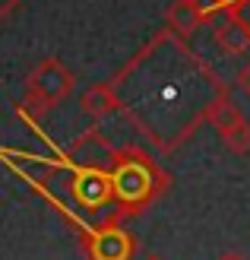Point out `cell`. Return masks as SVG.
Here are the masks:
<instances>
[{"instance_id": "cell-1", "label": "cell", "mask_w": 250, "mask_h": 260, "mask_svg": "<svg viewBox=\"0 0 250 260\" xmlns=\"http://www.w3.org/2000/svg\"><path fill=\"white\" fill-rule=\"evenodd\" d=\"M108 83L117 95V111L165 155L187 143L196 127L206 124L212 102L228 92L225 80L168 29Z\"/></svg>"}, {"instance_id": "cell-2", "label": "cell", "mask_w": 250, "mask_h": 260, "mask_svg": "<svg viewBox=\"0 0 250 260\" xmlns=\"http://www.w3.org/2000/svg\"><path fill=\"white\" fill-rule=\"evenodd\" d=\"M108 175H111V193H114V213L121 222L130 216L146 213L171 187L168 172L162 165H155V159L139 146L114 149L108 162Z\"/></svg>"}, {"instance_id": "cell-3", "label": "cell", "mask_w": 250, "mask_h": 260, "mask_svg": "<svg viewBox=\"0 0 250 260\" xmlns=\"http://www.w3.org/2000/svg\"><path fill=\"white\" fill-rule=\"evenodd\" d=\"M73 86H76V76L63 60L57 57L38 60L32 73L25 76V99L19 105V118H29V124H38L42 114H48L73 92Z\"/></svg>"}, {"instance_id": "cell-4", "label": "cell", "mask_w": 250, "mask_h": 260, "mask_svg": "<svg viewBox=\"0 0 250 260\" xmlns=\"http://www.w3.org/2000/svg\"><path fill=\"white\" fill-rule=\"evenodd\" d=\"M80 251L86 260H133L136 257V238L127 232L124 222H101L76 232Z\"/></svg>"}, {"instance_id": "cell-5", "label": "cell", "mask_w": 250, "mask_h": 260, "mask_svg": "<svg viewBox=\"0 0 250 260\" xmlns=\"http://www.w3.org/2000/svg\"><path fill=\"white\" fill-rule=\"evenodd\" d=\"M216 45L225 51L228 57H244L250 51V22L241 16V13H219L216 16V29H212Z\"/></svg>"}, {"instance_id": "cell-6", "label": "cell", "mask_w": 250, "mask_h": 260, "mask_svg": "<svg viewBox=\"0 0 250 260\" xmlns=\"http://www.w3.org/2000/svg\"><path fill=\"white\" fill-rule=\"evenodd\" d=\"M203 22H206V16H203V10H200L196 0H174V4L165 10V29L174 32L177 38H184V42H187Z\"/></svg>"}, {"instance_id": "cell-7", "label": "cell", "mask_w": 250, "mask_h": 260, "mask_svg": "<svg viewBox=\"0 0 250 260\" xmlns=\"http://www.w3.org/2000/svg\"><path fill=\"white\" fill-rule=\"evenodd\" d=\"M80 105H83V111L89 114L92 124H101L104 118L117 114V95H114L111 83H95V86H89L86 92H83Z\"/></svg>"}, {"instance_id": "cell-8", "label": "cell", "mask_w": 250, "mask_h": 260, "mask_svg": "<svg viewBox=\"0 0 250 260\" xmlns=\"http://www.w3.org/2000/svg\"><path fill=\"white\" fill-rule=\"evenodd\" d=\"M241 118H244V114H241V108H238V105H234V99H231L228 92H225V95H219V99L212 102V108L206 111V124H212L219 137L225 134V130H231Z\"/></svg>"}, {"instance_id": "cell-9", "label": "cell", "mask_w": 250, "mask_h": 260, "mask_svg": "<svg viewBox=\"0 0 250 260\" xmlns=\"http://www.w3.org/2000/svg\"><path fill=\"white\" fill-rule=\"evenodd\" d=\"M222 143H225L234 155H250V121L241 118L231 130H225V134H222Z\"/></svg>"}, {"instance_id": "cell-10", "label": "cell", "mask_w": 250, "mask_h": 260, "mask_svg": "<svg viewBox=\"0 0 250 260\" xmlns=\"http://www.w3.org/2000/svg\"><path fill=\"white\" fill-rule=\"evenodd\" d=\"M234 83H238V89H241V92L250 99V60H247L244 67L238 70V76H234Z\"/></svg>"}, {"instance_id": "cell-11", "label": "cell", "mask_w": 250, "mask_h": 260, "mask_svg": "<svg viewBox=\"0 0 250 260\" xmlns=\"http://www.w3.org/2000/svg\"><path fill=\"white\" fill-rule=\"evenodd\" d=\"M16 7H19V0H0V22H4Z\"/></svg>"}, {"instance_id": "cell-12", "label": "cell", "mask_w": 250, "mask_h": 260, "mask_svg": "<svg viewBox=\"0 0 250 260\" xmlns=\"http://www.w3.org/2000/svg\"><path fill=\"white\" fill-rule=\"evenodd\" d=\"M216 260H247V257H244V251H238V248H228V251H222Z\"/></svg>"}, {"instance_id": "cell-13", "label": "cell", "mask_w": 250, "mask_h": 260, "mask_svg": "<svg viewBox=\"0 0 250 260\" xmlns=\"http://www.w3.org/2000/svg\"><path fill=\"white\" fill-rule=\"evenodd\" d=\"M234 13H241V16H244V19H247V22H250V0H247V4H244V7H241V10H234Z\"/></svg>"}, {"instance_id": "cell-14", "label": "cell", "mask_w": 250, "mask_h": 260, "mask_svg": "<svg viewBox=\"0 0 250 260\" xmlns=\"http://www.w3.org/2000/svg\"><path fill=\"white\" fill-rule=\"evenodd\" d=\"M142 260H162L159 254H146V257H142Z\"/></svg>"}]
</instances>
